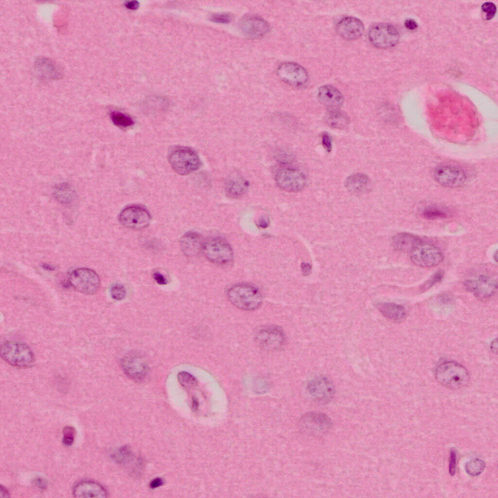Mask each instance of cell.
<instances>
[{"mask_svg":"<svg viewBox=\"0 0 498 498\" xmlns=\"http://www.w3.org/2000/svg\"><path fill=\"white\" fill-rule=\"evenodd\" d=\"M435 376L443 386L456 390L465 387L469 382V375L467 370L455 361H445L436 369Z\"/></svg>","mask_w":498,"mask_h":498,"instance_id":"obj_1","label":"cell"},{"mask_svg":"<svg viewBox=\"0 0 498 498\" xmlns=\"http://www.w3.org/2000/svg\"><path fill=\"white\" fill-rule=\"evenodd\" d=\"M227 297L233 305L246 311L258 309L263 302L260 291L247 284H238L231 287L227 291Z\"/></svg>","mask_w":498,"mask_h":498,"instance_id":"obj_2","label":"cell"},{"mask_svg":"<svg viewBox=\"0 0 498 498\" xmlns=\"http://www.w3.org/2000/svg\"><path fill=\"white\" fill-rule=\"evenodd\" d=\"M1 358L9 364L18 368H29L35 363V355L26 344L17 341H6L0 345Z\"/></svg>","mask_w":498,"mask_h":498,"instance_id":"obj_3","label":"cell"},{"mask_svg":"<svg viewBox=\"0 0 498 498\" xmlns=\"http://www.w3.org/2000/svg\"><path fill=\"white\" fill-rule=\"evenodd\" d=\"M168 160L173 169L181 175L191 173L197 170L201 165L197 153L187 147H174L168 154Z\"/></svg>","mask_w":498,"mask_h":498,"instance_id":"obj_4","label":"cell"},{"mask_svg":"<svg viewBox=\"0 0 498 498\" xmlns=\"http://www.w3.org/2000/svg\"><path fill=\"white\" fill-rule=\"evenodd\" d=\"M68 282L74 289L86 295L96 293L100 285L98 275L94 270L88 268L73 270L69 276Z\"/></svg>","mask_w":498,"mask_h":498,"instance_id":"obj_5","label":"cell"},{"mask_svg":"<svg viewBox=\"0 0 498 498\" xmlns=\"http://www.w3.org/2000/svg\"><path fill=\"white\" fill-rule=\"evenodd\" d=\"M368 38L374 46L385 49L391 48L398 43L399 34L393 25L387 23H379L370 28Z\"/></svg>","mask_w":498,"mask_h":498,"instance_id":"obj_6","label":"cell"},{"mask_svg":"<svg viewBox=\"0 0 498 498\" xmlns=\"http://www.w3.org/2000/svg\"><path fill=\"white\" fill-rule=\"evenodd\" d=\"M409 253L411 261L415 265L424 268L436 266L443 259L442 252L438 248L422 241Z\"/></svg>","mask_w":498,"mask_h":498,"instance_id":"obj_7","label":"cell"},{"mask_svg":"<svg viewBox=\"0 0 498 498\" xmlns=\"http://www.w3.org/2000/svg\"><path fill=\"white\" fill-rule=\"evenodd\" d=\"M202 252L209 261L220 266L229 265L233 257L232 250L228 243L217 238L204 242Z\"/></svg>","mask_w":498,"mask_h":498,"instance_id":"obj_8","label":"cell"},{"mask_svg":"<svg viewBox=\"0 0 498 498\" xmlns=\"http://www.w3.org/2000/svg\"><path fill=\"white\" fill-rule=\"evenodd\" d=\"M275 180L280 188L288 192H300L306 184V179L302 173L297 169L287 167L279 170L275 174Z\"/></svg>","mask_w":498,"mask_h":498,"instance_id":"obj_9","label":"cell"},{"mask_svg":"<svg viewBox=\"0 0 498 498\" xmlns=\"http://www.w3.org/2000/svg\"><path fill=\"white\" fill-rule=\"evenodd\" d=\"M301 425L306 434L318 437L328 432L332 427L333 422L325 414L313 411L308 412L302 417Z\"/></svg>","mask_w":498,"mask_h":498,"instance_id":"obj_10","label":"cell"},{"mask_svg":"<svg viewBox=\"0 0 498 498\" xmlns=\"http://www.w3.org/2000/svg\"><path fill=\"white\" fill-rule=\"evenodd\" d=\"M119 219L121 224L126 228L142 230L149 225L151 216L145 209L135 205L124 209L120 213Z\"/></svg>","mask_w":498,"mask_h":498,"instance_id":"obj_11","label":"cell"},{"mask_svg":"<svg viewBox=\"0 0 498 498\" xmlns=\"http://www.w3.org/2000/svg\"><path fill=\"white\" fill-rule=\"evenodd\" d=\"M467 289L480 299H486L493 296L498 287L497 282L493 277L480 274L467 279L465 283Z\"/></svg>","mask_w":498,"mask_h":498,"instance_id":"obj_12","label":"cell"},{"mask_svg":"<svg viewBox=\"0 0 498 498\" xmlns=\"http://www.w3.org/2000/svg\"><path fill=\"white\" fill-rule=\"evenodd\" d=\"M306 391L314 400L321 403L330 401L335 392L332 382L323 375L317 376L310 380L306 385Z\"/></svg>","mask_w":498,"mask_h":498,"instance_id":"obj_13","label":"cell"},{"mask_svg":"<svg viewBox=\"0 0 498 498\" xmlns=\"http://www.w3.org/2000/svg\"><path fill=\"white\" fill-rule=\"evenodd\" d=\"M277 73L283 82L294 87L303 86L308 79L305 69L295 62L283 63L278 67Z\"/></svg>","mask_w":498,"mask_h":498,"instance_id":"obj_14","label":"cell"},{"mask_svg":"<svg viewBox=\"0 0 498 498\" xmlns=\"http://www.w3.org/2000/svg\"><path fill=\"white\" fill-rule=\"evenodd\" d=\"M435 180L440 184L450 187L462 185L466 179V175L461 168L453 165H441L434 171Z\"/></svg>","mask_w":498,"mask_h":498,"instance_id":"obj_15","label":"cell"},{"mask_svg":"<svg viewBox=\"0 0 498 498\" xmlns=\"http://www.w3.org/2000/svg\"><path fill=\"white\" fill-rule=\"evenodd\" d=\"M239 28L247 36L259 38L266 35L269 31L268 23L261 17L254 15H246L239 21Z\"/></svg>","mask_w":498,"mask_h":498,"instance_id":"obj_16","label":"cell"},{"mask_svg":"<svg viewBox=\"0 0 498 498\" xmlns=\"http://www.w3.org/2000/svg\"><path fill=\"white\" fill-rule=\"evenodd\" d=\"M257 342L264 348L277 349L285 343V336L280 328L270 326L260 330L256 337Z\"/></svg>","mask_w":498,"mask_h":498,"instance_id":"obj_17","label":"cell"},{"mask_svg":"<svg viewBox=\"0 0 498 498\" xmlns=\"http://www.w3.org/2000/svg\"><path fill=\"white\" fill-rule=\"evenodd\" d=\"M338 34L343 39L354 40L359 38L363 34L364 27L362 22L354 17H346L337 24Z\"/></svg>","mask_w":498,"mask_h":498,"instance_id":"obj_18","label":"cell"},{"mask_svg":"<svg viewBox=\"0 0 498 498\" xmlns=\"http://www.w3.org/2000/svg\"><path fill=\"white\" fill-rule=\"evenodd\" d=\"M121 365L125 374L135 380H142L147 372L145 362L141 357L134 355L125 356L122 360Z\"/></svg>","mask_w":498,"mask_h":498,"instance_id":"obj_19","label":"cell"},{"mask_svg":"<svg viewBox=\"0 0 498 498\" xmlns=\"http://www.w3.org/2000/svg\"><path fill=\"white\" fill-rule=\"evenodd\" d=\"M317 96L320 103L329 111L339 109L344 102L341 92L335 87L329 85L321 86L318 89Z\"/></svg>","mask_w":498,"mask_h":498,"instance_id":"obj_20","label":"cell"},{"mask_svg":"<svg viewBox=\"0 0 498 498\" xmlns=\"http://www.w3.org/2000/svg\"><path fill=\"white\" fill-rule=\"evenodd\" d=\"M72 494L78 498H106L107 492L100 483L91 480H83L76 484Z\"/></svg>","mask_w":498,"mask_h":498,"instance_id":"obj_21","label":"cell"},{"mask_svg":"<svg viewBox=\"0 0 498 498\" xmlns=\"http://www.w3.org/2000/svg\"><path fill=\"white\" fill-rule=\"evenodd\" d=\"M204 243L200 235L194 232L185 233L180 241L183 252L189 257L195 256L202 251Z\"/></svg>","mask_w":498,"mask_h":498,"instance_id":"obj_22","label":"cell"},{"mask_svg":"<svg viewBox=\"0 0 498 498\" xmlns=\"http://www.w3.org/2000/svg\"><path fill=\"white\" fill-rule=\"evenodd\" d=\"M344 186L350 193L360 195L368 192L371 186V182L367 175L357 173L349 176L345 180Z\"/></svg>","mask_w":498,"mask_h":498,"instance_id":"obj_23","label":"cell"},{"mask_svg":"<svg viewBox=\"0 0 498 498\" xmlns=\"http://www.w3.org/2000/svg\"><path fill=\"white\" fill-rule=\"evenodd\" d=\"M376 306L384 317L391 321L400 322L407 317L405 308L401 305L387 302L379 303Z\"/></svg>","mask_w":498,"mask_h":498,"instance_id":"obj_24","label":"cell"},{"mask_svg":"<svg viewBox=\"0 0 498 498\" xmlns=\"http://www.w3.org/2000/svg\"><path fill=\"white\" fill-rule=\"evenodd\" d=\"M249 186V182L243 177H231L226 182L225 192L229 197L238 198L247 193Z\"/></svg>","mask_w":498,"mask_h":498,"instance_id":"obj_25","label":"cell"},{"mask_svg":"<svg viewBox=\"0 0 498 498\" xmlns=\"http://www.w3.org/2000/svg\"><path fill=\"white\" fill-rule=\"evenodd\" d=\"M421 241V239L416 235L401 232L392 237V245L398 251L410 252Z\"/></svg>","mask_w":498,"mask_h":498,"instance_id":"obj_26","label":"cell"},{"mask_svg":"<svg viewBox=\"0 0 498 498\" xmlns=\"http://www.w3.org/2000/svg\"><path fill=\"white\" fill-rule=\"evenodd\" d=\"M325 121L330 127L338 129H344L349 123L348 116L338 109L329 111Z\"/></svg>","mask_w":498,"mask_h":498,"instance_id":"obj_27","label":"cell"},{"mask_svg":"<svg viewBox=\"0 0 498 498\" xmlns=\"http://www.w3.org/2000/svg\"><path fill=\"white\" fill-rule=\"evenodd\" d=\"M485 467V462L479 458H474L467 462L465 464L466 472L470 476H477L480 475Z\"/></svg>","mask_w":498,"mask_h":498,"instance_id":"obj_28","label":"cell"},{"mask_svg":"<svg viewBox=\"0 0 498 498\" xmlns=\"http://www.w3.org/2000/svg\"><path fill=\"white\" fill-rule=\"evenodd\" d=\"M112 123L116 126L125 128L132 125L134 121L128 115L118 111H113L110 114Z\"/></svg>","mask_w":498,"mask_h":498,"instance_id":"obj_29","label":"cell"},{"mask_svg":"<svg viewBox=\"0 0 498 498\" xmlns=\"http://www.w3.org/2000/svg\"><path fill=\"white\" fill-rule=\"evenodd\" d=\"M423 216L429 219H443L447 217L449 212L442 207L432 206L428 207L422 212Z\"/></svg>","mask_w":498,"mask_h":498,"instance_id":"obj_30","label":"cell"},{"mask_svg":"<svg viewBox=\"0 0 498 498\" xmlns=\"http://www.w3.org/2000/svg\"><path fill=\"white\" fill-rule=\"evenodd\" d=\"M177 377L180 384L185 388L192 387L197 383L196 378L187 372L182 371L179 372Z\"/></svg>","mask_w":498,"mask_h":498,"instance_id":"obj_31","label":"cell"},{"mask_svg":"<svg viewBox=\"0 0 498 498\" xmlns=\"http://www.w3.org/2000/svg\"><path fill=\"white\" fill-rule=\"evenodd\" d=\"M63 443L66 446L71 445L75 439V429L70 426H67L63 430Z\"/></svg>","mask_w":498,"mask_h":498,"instance_id":"obj_32","label":"cell"},{"mask_svg":"<svg viewBox=\"0 0 498 498\" xmlns=\"http://www.w3.org/2000/svg\"><path fill=\"white\" fill-rule=\"evenodd\" d=\"M110 295L112 298L116 300L120 301L124 298L126 291L124 287L121 284H115L110 289Z\"/></svg>","mask_w":498,"mask_h":498,"instance_id":"obj_33","label":"cell"},{"mask_svg":"<svg viewBox=\"0 0 498 498\" xmlns=\"http://www.w3.org/2000/svg\"><path fill=\"white\" fill-rule=\"evenodd\" d=\"M444 273L443 271L439 270L435 272L431 277L427 280L424 285H422L421 288L423 290H426L432 287L434 285L442 281L444 278Z\"/></svg>","mask_w":498,"mask_h":498,"instance_id":"obj_34","label":"cell"},{"mask_svg":"<svg viewBox=\"0 0 498 498\" xmlns=\"http://www.w3.org/2000/svg\"><path fill=\"white\" fill-rule=\"evenodd\" d=\"M457 464V451L455 448H451L449 458V473L451 476L456 473Z\"/></svg>","mask_w":498,"mask_h":498,"instance_id":"obj_35","label":"cell"},{"mask_svg":"<svg viewBox=\"0 0 498 498\" xmlns=\"http://www.w3.org/2000/svg\"><path fill=\"white\" fill-rule=\"evenodd\" d=\"M481 9L485 15L486 19L488 20L491 19L493 18L497 10L496 5L491 2L484 3L482 5Z\"/></svg>","mask_w":498,"mask_h":498,"instance_id":"obj_36","label":"cell"},{"mask_svg":"<svg viewBox=\"0 0 498 498\" xmlns=\"http://www.w3.org/2000/svg\"><path fill=\"white\" fill-rule=\"evenodd\" d=\"M232 19V16L227 13L216 14L212 15L211 17V19L213 21L223 24L230 22Z\"/></svg>","mask_w":498,"mask_h":498,"instance_id":"obj_37","label":"cell"},{"mask_svg":"<svg viewBox=\"0 0 498 498\" xmlns=\"http://www.w3.org/2000/svg\"><path fill=\"white\" fill-rule=\"evenodd\" d=\"M321 143L326 151L331 152L332 147V139L330 135L326 132L321 135Z\"/></svg>","mask_w":498,"mask_h":498,"instance_id":"obj_38","label":"cell"},{"mask_svg":"<svg viewBox=\"0 0 498 498\" xmlns=\"http://www.w3.org/2000/svg\"><path fill=\"white\" fill-rule=\"evenodd\" d=\"M153 278L155 281L159 285H164L167 283V280L166 278L159 272L154 273Z\"/></svg>","mask_w":498,"mask_h":498,"instance_id":"obj_39","label":"cell"},{"mask_svg":"<svg viewBox=\"0 0 498 498\" xmlns=\"http://www.w3.org/2000/svg\"><path fill=\"white\" fill-rule=\"evenodd\" d=\"M34 483L39 488L45 489L47 486L46 481L40 477H37L34 480Z\"/></svg>","mask_w":498,"mask_h":498,"instance_id":"obj_40","label":"cell"},{"mask_svg":"<svg viewBox=\"0 0 498 498\" xmlns=\"http://www.w3.org/2000/svg\"><path fill=\"white\" fill-rule=\"evenodd\" d=\"M405 25L408 29L413 30L416 29L418 25L417 22L412 19H408L405 22Z\"/></svg>","mask_w":498,"mask_h":498,"instance_id":"obj_41","label":"cell"},{"mask_svg":"<svg viewBox=\"0 0 498 498\" xmlns=\"http://www.w3.org/2000/svg\"><path fill=\"white\" fill-rule=\"evenodd\" d=\"M163 480L160 478L153 479L150 483V487L152 489L157 488L163 484Z\"/></svg>","mask_w":498,"mask_h":498,"instance_id":"obj_42","label":"cell"},{"mask_svg":"<svg viewBox=\"0 0 498 498\" xmlns=\"http://www.w3.org/2000/svg\"><path fill=\"white\" fill-rule=\"evenodd\" d=\"M125 6L131 10H136L139 6V2L137 0L127 1L124 3Z\"/></svg>","mask_w":498,"mask_h":498,"instance_id":"obj_43","label":"cell"},{"mask_svg":"<svg viewBox=\"0 0 498 498\" xmlns=\"http://www.w3.org/2000/svg\"><path fill=\"white\" fill-rule=\"evenodd\" d=\"M312 269V266L309 263H302V270L304 275H308L310 274Z\"/></svg>","mask_w":498,"mask_h":498,"instance_id":"obj_44","label":"cell"},{"mask_svg":"<svg viewBox=\"0 0 498 498\" xmlns=\"http://www.w3.org/2000/svg\"><path fill=\"white\" fill-rule=\"evenodd\" d=\"M9 495V493L8 491L6 489V488L5 487H4V486H2L1 485H0V497H1V498H6V497H8Z\"/></svg>","mask_w":498,"mask_h":498,"instance_id":"obj_45","label":"cell"}]
</instances>
